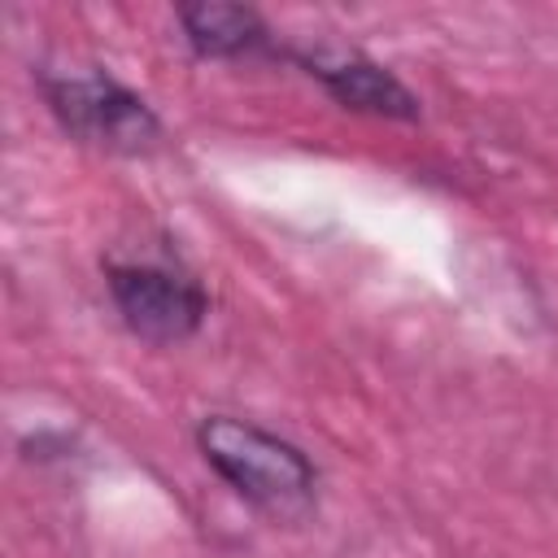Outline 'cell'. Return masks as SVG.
Returning a JSON list of instances; mask_svg holds the SVG:
<instances>
[{"mask_svg":"<svg viewBox=\"0 0 558 558\" xmlns=\"http://www.w3.org/2000/svg\"><path fill=\"white\" fill-rule=\"evenodd\" d=\"M196 449L253 510L270 519H305L314 510L318 471L292 440L235 414H205Z\"/></svg>","mask_w":558,"mask_h":558,"instance_id":"6da1fadb","label":"cell"},{"mask_svg":"<svg viewBox=\"0 0 558 558\" xmlns=\"http://www.w3.org/2000/svg\"><path fill=\"white\" fill-rule=\"evenodd\" d=\"M39 92L65 135L109 148V153H148L161 140V122L144 96L122 87L100 65L44 70Z\"/></svg>","mask_w":558,"mask_h":558,"instance_id":"7a4b0ae2","label":"cell"},{"mask_svg":"<svg viewBox=\"0 0 558 558\" xmlns=\"http://www.w3.org/2000/svg\"><path fill=\"white\" fill-rule=\"evenodd\" d=\"M109 296L131 336L148 344H179L201 331L209 314V292L201 279L170 262H105Z\"/></svg>","mask_w":558,"mask_h":558,"instance_id":"3957f363","label":"cell"},{"mask_svg":"<svg viewBox=\"0 0 558 558\" xmlns=\"http://www.w3.org/2000/svg\"><path fill=\"white\" fill-rule=\"evenodd\" d=\"M296 65H305V74H314L327 96L353 113H371V118H392V122H414L418 118V96L379 61H371L366 52L353 48H305L292 52Z\"/></svg>","mask_w":558,"mask_h":558,"instance_id":"277c9868","label":"cell"},{"mask_svg":"<svg viewBox=\"0 0 558 558\" xmlns=\"http://www.w3.org/2000/svg\"><path fill=\"white\" fill-rule=\"evenodd\" d=\"M174 17L183 26L187 48L205 61H235V57H253L270 48V31L262 13L248 4L201 0V4H179Z\"/></svg>","mask_w":558,"mask_h":558,"instance_id":"5b68a950","label":"cell"}]
</instances>
